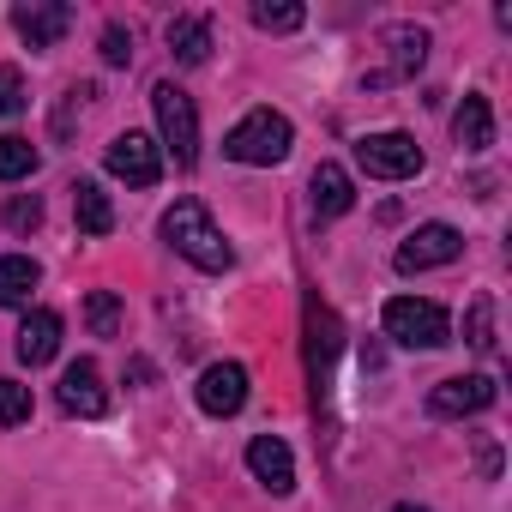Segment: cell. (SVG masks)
Masks as SVG:
<instances>
[{"label":"cell","instance_id":"1","mask_svg":"<svg viewBox=\"0 0 512 512\" xmlns=\"http://www.w3.org/2000/svg\"><path fill=\"white\" fill-rule=\"evenodd\" d=\"M163 241L181 253V260H193L199 272H229L235 266V247L217 235V223H211V211L199 199H175L163 211Z\"/></svg>","mask_w":512,"mask_h":512},{"label":"cell","instance_id":"2","mask_svg":"<svg viewBox=\"0 0 512 512\" xmlns=\"http://www.w3.org/2000/svg\"><path fill=\"white\" fill-rule=\"evenodd\" d=\"M290 145H296V133H290V121H284L278 109H253V115H241V121L229 127L223 157L253 163V169H272V163L290 157Z\"/></svg>","mask_w":512,"mask_h":512},{"label":"cell","instance_id":"3","mask_svg":"<svg viewBox=\"0 0 512 512\" xmlns=\"http://www.w3.org/2000/svg\"><path fill=\"white\" fill-rule=\"evenodd\" d=\"M386 338H398L404 350H440V344H452V320L440 302L398 296V302H386Z\"/></svg>","mask_w":512,"mask_h":512},{"label":"cell","instance_id":"4","mask_svg":"<svg viewBox=\"0 0 512 512\" xmlns=\"http://www.w3.org/2000/svg\"><path fill=\"white\" fill-rule=\"evenodd\" d=\"M151 109H157V133H163V145L175 151V163H181V169L199 163V115H193V97L163 79V85L151 91Z\"/></svg>","mask_w":512,"mask_h":512},{"label":"cell","instance_id":"5","mask_svg":"<svg viewBox=\"0 0 512 512\" xmlns=\"http://www.w3.org/2000/svg\"><path fill=\"white\" fill-rule=\"evenodd\" d=\"M380 49H386V67L362 73V91H380V85H404V79H416V67L428 61V31H422V25H386V31H380Z\"/></svg>","mask_w":512,"mask_h":512},{"label":"cell","instance_id":"6","mask_svg":"<svg viewBox=\"0 0 512 512\" xmlns=\"http://www.w3.org/2000/svg\"><path fill=\"white\" fill-rule=\"evenodd\" d=\"M356 163L374 181H410L422 169V145L410 133H368V139H356Z\"/></svg>","mask_w":512,"mask_h":512},{"label":"cell","instance_id":"7","mask_svg":"<svg viewBox=\"0 0 512 512\" xmlns=\"http://www.w3.org/2000/svg\"><path fill=\"white\" fill-rule=\"evenodd\" d=\"M464 253V235L452 223H422L404 247H398V272H434V266H452Z\"/></svg>","mask_w":512,"mask_h":512},{"label":"cell","instance_id":"8","mask_svg":"<svg viewBox=\"0 0 512 512\" xmlns=\"http://www.w3.org/2000/svg\"><path fill=\"white\" fill-rule=\"evenodd\" d=\"M109 175H121L127 187H157V181H163V151H157V139L121 133V139L109 145Z\"/></svg>","mask_w":512,"mask_h":512},{"label":"cell","instance_id":"9","mask_svg":"<svg viewBox=\"0 0 512 512\" xmlns=\"http://www.w3.org/2000/svg\"><path fill=\"white\" fill-rule=\"evenodd\" d=\"M193 398H199L205 416H235V410L247 404V368H241V362H211V368L199 374Z\"/></svg>","mask_w":512,"mask_h":512},{"label":"cell","instance_id":"10","mask_svg":"<svg viewBox=\"0 0 512 512\" xmlns=\"http://www.w3.org/2000/svg\"><path fill=\"white\" fill-rule=\"evenodd\" d=\"M494 404V380L488 374H458V380H440L434 392H428V416H476V410H488Z\"/></svg>","mask_w":512,"mask_h":512},{"label":"cell","instance_id":"11","mask_svg":"<svg viewBox=\"0 0 512 512\" xmlns=\"http://www.w3.org/2000/svg\"><path fill=\"white\" fill-rule=\"evenodd\" d=\"M73 25V7H61V0H31V7H13V31L31 43V49H55Z\"/></svg>","mask_w":512,"mask_h":512},{"label":"cell","instance_id":"12","mask_svg":"<svg viewBox=\"0 0 512 512\" xmlns=\"http://www.w3.org/2000/svg\"><path fill=\"white\" fill-rule=\"evenodd\" d=\"M55 398H61V410H67V416H103V410H109V392H103L97 362H73V368L61 374Z\"/></svg>","mask_w":512,"mask_h":512},{"label":"cell","instance_id":"13","mask_svg":"<svg viewBox=\"0 0 512 512\" xmlns=\"http://www.w3.org/2000/svg\"><path fill=\"white\" fill-rule=\"evenodd\" d=\"M247 470L260 476L272 494H290V488H296V458H290V446H284L278 434H260V440L247 446Z\"/></svg>","mask_w":512,"mask_h":512},{"label":"cell","instance_id":"14","mask_svg":"<svg viewBox=\"0 0 512 512\" xmlns=\"http://www.w3.org/2000/svg\"><path fill=\"white\" fill-rule=\"evenodd\" d=\"M55 350H61V314L55 308L25 314V326H19V362L43 368V362H55Z\"/></svg>","mask_w":512,"mask_h":512},{"label":"cell","instance_id":"15","mask_svg":"<svg viewBox=\"0 0 512 512\" xmlns=\"http://www.w3.org/2000/svg\"><path fill=\"white\" fill-rule=\"evenodd\" d=\"M308 193H314V211H320V217H344V211L356 205V181H350L344 163H320L314 181H308Z\"/></svg>","mask_w":512,"mask_h":512},{"label":"cell","instance_id":"16","mask_svg":"<svg viewBox=\"0 0 512 512\" xmlns=\"http://www.w3.org/2000/svg\"><path fill=\"white\" fill-rule=\"evenodd\" d=\"M452 133H458L464 151H488V145H494V109H488V97L464 91V103H458V115H452Z\"/></svg>","mask_w":512,"mask_h":512},{"label":"cell","instance_id":"17","mask_svg":"<svg viewBox=\"0 0 512 512\" xmlns=\"http://www.w3.org/2000/svg\"><path fill=\"white\" fill-rule=\"evenodd\" d=\"M169 55L181 61V67H205V55H211V19H169Z\"/></svg>","mask_w":512,"mask_h":512},{"label":"cell","instance_id":"18","mask_svg":"<svg viewBox=\"0 0 512 512\" xmlns=\"http://www.w3.org/2000/svg\"><path fill=\"white\" fill-rule=\"evenodd\" d=\"M37 278H43L37 260H25V253H0V308H25Z\"/></svg>","mask_w":512,"mask_h":512},{"label":"cell","instance_id":"19","mask_svg":"<svg viewBox=\"0 0 512 512\" xmlns=\"http://www.w3.org/2000/svg\"><path fill=\"white\" fill-rule=\"evenodd\" d=\"M73 217H79L85 235H109L115 229V205H109V193L97 181H73Z\"/></svg>","mask_w":512,"mask_h":512},{"label":"cell","instance_id":"20","mask_svg":"<svg viewBox=\"0 0 512 512\" xmlns=\"http://www.w3.org/2000/svg\"><path fill=\"white\" fill-rule=\"evenodd\" d=\"M31 169H37V145L7 133V139H0V181H25Z\"/></svg>","mask_w":512,"mask_h":512},{"label":"cell","instance_id":"21","mask_svg":"<svg viewBox=\"0 0 512 512\" xmlns=\"http://www.w3.org/2000/svg\"><path fill=\"white\" fill-rule=\"evenodd\" d=\"M85 326H91L97 338H115V332H121V302H115V290H91V296H85Z\"/></svg>","mask_w":512,"mask_h":512},{"label":"cell","instance_id":"22","mask_svg":"<svg viewBox=\"0 0 512 512\" xmlns=\"http://www.w3.org/2000/svg\"><path fill=\"white\" fill-rule=\"evenodd\" d=\"M464 344H470V350H482V356L494 350V302H488V296H476V302H470V314H464Z\"/></svg>","mask_w":512,"mask_h":512},{"label":"cell","instance_id":"23","mask_svg":"<svg viewBox=\"0 0 512 512\" xmlns=\"http://www.w3.org/2000/svg\"><path fill=\"white\" fill-rule=\"evenodd\" d=\"M302 7H296V0H278V7H272V0H260V7H253V25H260V31H302Z\"/></svg>","mask_w":512,"mask_h":512},{"label":"cell","instance_id":"24","mask_svg":"<svg viewBox=\"0 0 512 512\" xmlns=\"http://www.w3.org/2000/svg\"><path fill=\"white\" fill-rule=\"evenodd\" d=\"M19 422H31V386L0 380V428H19Z\"/></svg>","mask_w":512,"mask_h":512},{"label":"cell","instance_id":"25","mask_svg":"<svg viewBox=\"0 0 512 512\" xmlns=\"http://www.w3.org/2000/svg\"><path fill=\"white\" fill-rule=\"evenodd\" d=\"M0 217H7V229L31 235V229L43 223V199H37V193H13V199H7V211H0Z\"/></svg>","mask_w":512,"mask_h":512},{"label":"cell","instance_id":"26","mask_svg":"<svg viewBox=\"0 0 512 512\" xmlns=\"http://www.w3.org/2000/svg\"><path fill=\"white\" fill-rule=\"evenodd\" d=\"M19 109H25V73L0 67V115H19Z\"/></svg>","mask_w":512,"mask_h":512},{"label":"cell","instance_id":"27","mask_svg":"<svg viewBox=\"0 0 512 512\" xmlns=\"http://www.w3.org/2000/svg\"><path fill=\"white\" fill-rule=\"evenodd\" d=\"M103 61H109V67H127V61H133V31L109 25V31H103Z\"/></svg>","mask_w":512,"mask_h":512},{"label":"cell","instance_id":"28","mask_svg":"<svg viewBox=\"0 0 512 512\" xmlns=\"http://www.w3.org/2000/svg\"><path fill=\"white\" fill-rule=\"evenodd\" d=\"M151 374H157V368H151V362H145V356H133V362H127V380H139V386H145V380H151Z\"/></svg>","mask_w":512,"mask_h":512},{"label":"cell","instance_id":"29","mask_svg":"<svg viewBox=\"0 0 512 512\" xmlns=\"http://www.w3.org/2000/svg\"><path fill=\"white\" fill-rule=\"evenodd\" d=\"M476 458H482V476H494V470H500V452H494L488 440H482V452H476Z\"/></svg>","mask_w":512,"mask_h":512},{"label":"cell","instance_id":"30","mask_svg":"<svg viewBox=\"0 0 512 512\" xmlns=\"http://www.w3.org/2000/svg\"><path fill=\"white\" fill-rule=\"evenodd\" d=\"M392 512H428V506H410V500H404V506H392Z\"/></svg>","mask_w":512,"mask_h":512}]
</instances>
